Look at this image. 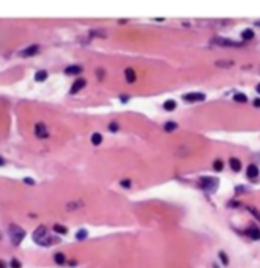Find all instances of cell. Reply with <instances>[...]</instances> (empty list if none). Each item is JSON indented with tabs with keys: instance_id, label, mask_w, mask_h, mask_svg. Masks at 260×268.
<instances>
[{
	"instance_id": "obj_1",
	"label": "cell",
	"mask_w": 260,
	"mask_h": 268,
	"mask_svg": "<svg viewBox=\"0 0 260 268\" xmlns=\"http://www.w3.org/2000/svg\"><path fill=\"white\" fill-rule=\"evenodd\" d=\"M32 238H34V241L37 244L43 245V247H49L52 242V238H50L49 230L46 225H38L34 232V234H32Z\"/></svg>"
},
{
	"instance_id": "obj_2",
	"label": "cell",
	"mask_w": 260,
	"mask_h": 268,
	"mask_svg": "<svg viewBox=\"0 0 260 268\" xmlns=\"http://www.w3.org/2000/svg\"><path fill=\"white\" fill-rule=\"evenodd\" d=\"M26 236V232L22 229V227H18L17 224H11L9 225V238L12 241V244L14 245H20V242L23 241V238Z\"/></svg>"
},
{
	"instance_id": "obj_3",
	"label": "cell",
	"mask_w": 260,
	"mask_h": 268,
	"mask_svg": "<svg viewBox=\"0 0 260 268\" xmlns=\"http://www.w3.org/2000/svg\"><path fill=\"white\" fill-rule=\"evenodd\" d=\"M213 44H218V46H222V47H242L243 43H239V41H233V40H228V38H222V37H216L211 40Z\"/></svg>"
},
{
	"instance_id": "obj_4",
	"label": "cell",
	"mask_w": 260,
	"mask_h": 268,
	"mask_svg": "<svg viewBox=\"0 0 260 268\" xmlns=\"http://www.w3.org/2000/svg\"><path fill=\"white\" fill-rule=\"evenodd\" d=\"M199 186H201L202 189H205L207 192H215L216 187H218V180L211 178V177H204V178H201V181H199Z\"/></svg>"
},
{
	"instance_id": "obj_5",
	"label": "cell",
	"mask_w": 260,
	"mask_h": 268,
	"mask_svg": "<svg viewBox=\"0 0 260 268\" xmlns=\"http://www.w3.org/2000/svg\"><path fill=\"white\" fill-rule=\"evenodd\" d=\"M183 99L186 102H201V100L205 99V95L204 93H186Z\"/></svg>"
},
{
	"instance_id": "obj_6",
	"label": "cell",
	"mask_w": 260,
	"mask_h": 268,
	"mask_svg": "<svg viewBox=\"0 0 260 268\" xmlns=\"http://www.w3.org/2000/svg\"><path fill=\"white\" fill-rule=\"evenodd\" d=\"M35 134H37V137H40V139L49 137V131H47V128H46V125L43 122H38L35 125Z\"/></svg>"
},
{
	"instance_id": "obj_7",
	"label": "cell",
	"mask_w": 260,
	"mask_h": 268,
	"mask_svg": "<svg viewBox=\"0 0 260 268\" xmlns=\"http://www.w3.org/2000/svg\"><path fill=\"white\" fill-rule=\"evenodd\" d=\"M38 52H40V46L32 44V46H29V47H26V49H23L20 52V57H34Z\"/></svg>"
},
{
	"instance_id": "obj_8",
	"label": "cell",
	"mask_w": 260,
	"mask_h": 268,
	"mask_svg": "<svg viewBox=\"0 0 260 268\" xmlns=\"http://www.w3.org/2000/svg\"><path fill=\"white\" fill-rule=\"evenodd\" d=\"M85 85H87V81L84 78H79V79H76V81L73 82L72 89H70V93H72V95H75V93H78L79 90H82Z\"/></svg>"
},
{
	"instance_id": "obj_9",
	"label": "cell",
	"mask_w": 260,
	"mask_h": 268,
	"mask_svg": "<svg viewBox=\"0 0 260 268\" xmlns=\"http://www.w3.org/2000/svg\"><path fill=\"white\" fill-rule=\"evenodd\" d=\"M65 75H79V73H82V67L81 66H76V64H73V66H69V67H65Z\"/></svg>"
},
{
	"instance_id": "obj_10",
	"label": "cell",
	"mask_w": 260,
	"mask_h": 268,
	"mask_svg": "<svg viewBox=\"0 0 260 268\" xmlns=\"http://www.w3.org/2000/svg\"><path fill=\"white\" fill-rule=\"evenodd\" d=\"M125 78H126V81H128L129 84H132V82H136L137 75H136V72L132 69H126L125 70Z\"/></svg>"
},
{
	"instance_id": "obj_11",
	"label": "cell",
	"mask_w": 260,
	"mask_h": 268,
	"mask_svg": "<svg viewBox=\"0 0 260 268\" xmlns=\"http://www.w3.org/2000/svg\"><path fill=\"white\" fill-rule=\"evenodd\" d=\"M230 166H231V169L234 172H239V171H241V168H242V163H241V160H239V158L231 157L230 158Z\"/></svg>"
},
{
	"instance_id": "obj_12",
	"label": "cell",
	"mask_w": 260,
	"mask_h": 268,
	"mask_svg": "<svg viewBox=\"0 0 260 268\" xmlns=\"http://www.w3.org/2000/svg\"><path fill=\"white\" fill-rule=\"evenodd\" d=\"M246 175H248L250 178H256L259 175V166L256 165H250L248 169H246Z\"/></svg>"
},
{
	"instance_id": "obj_13",
	"label": "cell",
	"mask_w": 260,
	"mask_h": 268,
	"mask_svg": "<svg viewBox=\"0 0 260 268\" xmlns=\"http://www.w3.org/2000/svg\"><path fill=\"white\" fill-rule=\"evenodd\" d=\"M47 75H49L47 70H38V72L35 73L34 78H35L37 82H43V81H46V79H47Z\"/></svg>"
},
{
	"instance_id": "obj_14",
	"label": "cell",
	"mask_w": 260,
	"mask_h": 268,
	"mask_svg": "<svg viewBox=\"0 0 260 268\" xmlns=\"http://www.w3.org/2000/svg\"><path fill=\"white\" fill-rule=\"evenodd\" d=\"M91 143L95 145V146L101 145L102 143V134L101 133H93L91 134Z\"/></svg>"
},
{
	"instance_id": "obj_15",
	"label": "cell",
	"mask_w": 260,
	"mask_h": 268,
	"mask_svg": "<svg viewBox=\"0 0 260 268\" xmlns=\"http://www.w3.org/2000/svg\"><path fill=\"white\" fill-rule=\"evenodd\" d=\"M163 107H164V110H168V111H172V110H175L177 108V102L173 99H168L166 102L163 104Z\"/></svg>"
},
{
	"instance_id": "obj_16",
	"label": "cell",
	"mask_w": 260,
	"mask_h": 268,
	"mask_svg": "<svg viewBox=\"0 0 260 268\" xmlns=\"http://www.w3.org/2000/svg\"><path fill=\"white\" fill-rule=\"evenodd\" d=\"M53 232H56V233H59V234H67V227H64L63 224H55L53 225Z\"/></svg>"
},
{
	"instance_id": "obj_17",
	"label": "cell",
	"mask_w": 260,
	"mask_h": 268,
	"mask_svg": "<svg viewBox=\"0 0 260 268\" xmlns=\"http://www.w3.org/2000/svg\"><path fill=\"white\" fill-rule=\"evenodd\" d=\"M177 122H173V120H169V122H166L164 124V131H168V133H170V131H173V130H177Z\"/></svg>"
},
{
	"instance_id": "obj_18",
	"label": "cell",
	"mask_w": 260,
	"mask_h": 268,
	"mask_svg": "<svg viewBox=\"0 0 260 268\" xmlns=\"http://www.w3.org/2000/svg\"><path fill=\"white\" fill-rule=\"evenodd\" d=\"M213 168H215V171H218V172L224 171V162L221 158H216L215 162H213Z\"/></svg>"
},
{
	"instance_id": "obj_19",
	"label": "cell",
	"mask_w": 260,
	"mask_h": 268,
	"mask_svg": "<svg viewBox=\"0 0 260 268\" xmlns=\"http://www.w3.org/2000/svg\"><path fill=\"white\" fill-rule=\"evenodd\" d=\"M53 259H55V262H56L58 265H63V264L65 262V254H64V253H56L55 256H53Z\"/></svg>"
},
{
	"instance_id": "obj_20",
	"label": "cell",
	"mask_w": 260,
	"mask_h": 268,
	"mask_svg": "<svg viewBox=\"0 0 260 268\" xmlns=\"http://www.w3.org/2000/svg\"><path fill=\"white\" fill-rule=\"evenodd\" d=\"M242 38L243 40H252V38H254V31H252V29H245L242 32Z\"/></svg>"
},
{
	"instance_id": "obj_21",
	"label": "cell",
	"mask_w": 260,
	"mask_h": 268,
	"mask_svg": "<svg viewBox=\"0 0 260 268\" xmlns=\"http://www.w3.org/2000/svg\"><path fill=\"white\" fill-rule=\"evenodd\" d=\"M236 100V102H246L248 100V98H246V95H243V93H236L234 98H233Z\"/></svg>"
},
{
	"instance_id": "obj_22",
	"label": "cell",
	"mask_w": 260,
	"mask_h": 268,
	"mask_svg": "<svg viewBox=\"0 0 260 268\" xmlns=\"http://www.w3.org/2000/svg\"><path fill=\"white\" fill-rule=\"evenodd\" d=\"M87 236H88V233H87V230H84V229L79 230V232L76 233V239H78V241H82V239H85Z\"/></svg>"
},
{
	"instance_id": "obj_23",
	"label": "cell",
	"mask_w": 260,
	"mask_h": 268,
	"mask_svg": "<svg viewBox=\"0 0 260 268\" xmlns=\"http://www.w3.org/2000/svg\"><path fill=\"white\" fill-rule=\"evenodd\" d=\"M248 234L252 239H260V230H257V229H252L251 232H248Z\"/></svg>"
},
{
	"instance_id": "obj_24",
	"label": "cell",
	"mask_w": 260,
	"mask_h": 268,
	"mask_svg": "<svg viewBox=\"0 0 260 268\" xmlns=\"http://www.w3.org/2000/svg\"><path fill=\"white\" fill-rule=\"evenodd\" d=\"M9 267H11V268H22V262H20L18 259H11Z\"/></svg>"
},
{
	"instance_id": "obj_25",
	"label": "cell",
	"mask_w": 260,
	"mask_h": 268,
	"mask_svg": "<svg viewBox=\"0 0 260 268\" xmlns=\"http://www.w3.org/2000/svg\"><path fill=\"white\" fill-rule=\"evenodd\" d=\"M246 209H248V210H250V212L252 213V215H254V216H256V218H257V219L260 221V212H259V210L256 209V207H252V206H250V207H246Z\"/></svg>"
},
{
	"instance_id": "obj_26",
	"label": "cell",
	"mask_w": 260,
	"mask_h": 268,
	"mask_svg": "<svg viewBox=\"0 0 260 268\" xmlns=\"http://www.w3.org/2000/svg\"><path fill=\"white\" fill-rule=\"evenodd\" d=\"M219 259H221V262H222L224 265H228V258H227V254H225L224 251L219 253Z\"/></svg>"
},
{
	"instance_id": "obj_27",
	"label": "cell",
	"mask_w": 260,
	"mask_h": 268,
	"mask_svg": "<svg viewBox=\"0 0 260 268\" xmlns=\"http://www.w3.org/2000/svg\"><path fill=\"white\" fill-rule=\"evenodd\" d=\"M108 130H110L111 133H116V131L119 130V124H117V122H111V124L108 125Z\"/></svg>"
},
{
	"instance_id": "obj_28",
	"label": "cell",
	"mask_w": 260,
	"mask_h": 268,
	"mask_svg": "<svg viewBox=\"0 0 260 268\" xmlns=\"http://www.w3.org/2000/svg\"><path fill=\"white\" fill-rule=\"evenodd\" d=\"M216 66L218 67H231L233 66V61H228V63H225V61H216Z\"/></svg>"
},
{
	"instance_id": "obj_29",
	"label": "cell",
	"mask_w": 260,
	"mask_h": 268,
	"mask_svg": "<svg viewBox=\"0 0 260 268\" xmlns=\"http://www.w3.org/2000/svg\"><path fill=\"white\" fill-rule=\"evenodd\" d=\"M120 186H122V187H131V181H129V180H122V181H120Z\"/></svg>"
},
{
	"instance_id": "obj_30",
	"label": "cell",
	"mask_w": 260,
	"mask_h": 268,
	"mask_svg": "<svg viewBox=\"0 0 260 268\" xmlns=\"http://www.w3.org/2000/svg\"><path fill=\"white\" fill-rule=\"evenodd\" d=\"M24 183H26V184H29V186H34V184H35V181H34L32 178H29V177H26V178H24Z\"/></svg>"
},
{
	"instance_id": "obj_31",
	"label": "cell",
	"mask_w": 260,
	"mask_h": 268,
	"mask_svg": "<svg viewBox=\"0 0 260 268\" xmlns=\"http://www.w3.org/2000/svg\"><path fill=\"white\" fill-rule=\"evenodd\" d=\"M252 104H254V107H256V108H260V98H256V99H254V102H252Z\"/></svg>"
},
{
	"instance_id": "obj_32",
	"label": "cell",
	"mask_w": 260,
	"mask_h": 268,
	"mask_svg": "<svg viewBox=\"0 0 260 268\" xmlns=\"http://www.w3.org/2000/svg\"><path fill=\"white\" fill-rule=\"evenodd\" d=\"M120 100H122V102H126V100H128V96H125V95L120 96Z\"/></svg>"
},
{
	"instance_id": "obj_33",
	"label": "cell",
	"mask_w": 260,
	"mask_h": 268,
	"mask_svg": "<svg viewBox=\"0 0 260 268\" xmlns=\"http://www.w3.org/2000/svg\"><path fill=\"white\" fill-rule=\"evenodd\" d=\"M0 268H6V264L3 262V260H2V259H0Z\"/></svg>"
},
{
	"instance_id": "obj_34",
	"label": "cell",
	"mask_w": 260,
	"mask_h": 268,
	"mask_svg": "<svg viewBox=\"0 0 260 268\" xmlns=\"http://www.w3.org/2000/svg\"><path fill=\"white\" fill-rule=\"evenodd\" d=\"M97 73H99V78H104V70H97Z\"/></svg>"
},
{
	"instance_id": "obj_35",
	"label": "cell",
	"mask_w": 260,
	"mask_h": 268,
	"mask_svg": "<svg viewBox=\"0 0 260 268\" xmlns=\"http://www.w3.org/2000/svg\"><path fill=\"white\" fill-rule=\"evenodd\" d=\"M3 165H5V160H3L2 157H0V166H3Z\"/></svg>"
},
{
	"instance_id": "obj_36",
	"label": "cell",
	"mask_w": 260,
	"mask_h": 268,
	"mask_svg": "<svg viewBox=\"0 0 260 268\" xmlns=\"http://www.w3.org/2000/svg\"><path fill=\"white\" fill-rule=\"evenodd\" d=\"M256 90H257V93H260V84H259V85L256 87Z\"/></svg>"
}]
</instances>
